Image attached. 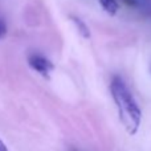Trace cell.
<instances>
[{"label":"cell","instance_id":"obj_1","mask_svg":"<svg viewBox=\"0 0 151 151\" xmlns=\"http://www.w3.org/2000/svg\"><path fill=\"white\" fill-rule=\"evenodd\" d=\"M110 93L117 106L118 117L125 126L126 131L131 135L137 134L142 122V110L129 86L119 76L113 77L110 82Z\"/></svg>","mask_w":151,"mask_h":151},{"label":"cell","instance_id":"obj_2","mask_svg":"<svg viewBox=\"0 0 151 151\" xmlns=\"http://www.w3.org/2000/svg\"><path fill=\"white\" fill-rule=\"evenodd\" d=\"M28 64L35 72H37L39 74H41L42 77L48 78L49 74L53 72L55 69V64L47 58L45 56L39 55V53H33L28 57Z\"/></svg>","mask_w":151,"mask_h":151},{"label":"cell","instance_id":"obj_3","mask_svg":"<svg viewBox=\"0 0 151 151\" xmlns=\"http://www.w3.org/2000/svg\"><path fill=\"white\" fill-rule=\"evenodd\" d=\"M99 4L104 8V11H106L111 16H114L118 12V8H119L117 0H99Z\"/></svg>","mask_w":151,"mask_h":151},{"label":"cell","instance_id":"obj_4","mask_svg":"<svg viewBox=\"0 0 151 151\" xmlns=\"http://www.w3.org/2000/svg\"><path fill=\"white\" fill-rule=\"evenodd\" d=\"M72 20H73V23L77 25V29L80 31V33L82 35V37H85V39H89V37H90V31H89L88 25H86V24L83 23L81 19L76 17V16H72Z\"/></svg>","mask_w":151,"mask_h":151},{"label":"cell","instance_id":"obj_5","mask_svg":"<svg viewBox=\"0 0 151 151\" xmlns=\"http://www.w3.org/2000/svg\"><path fill=\"white\" fill-rule=\"evenodd\" d=\"M5 35H7V25H5V23L0 19V40L4 39Z\"/></svg>","mask_w":151,"mask_h":151},{"label":"cell","instance_id":"obj_6","mask_svg":"<svg viewBox=\"0 0 151 151\" xmlns=\"http://www.w3.org/2000/svg\"><path fill=\"white\" fill-rule=\"evenodd\" d=\"M0 151H9L8 150V147L5 146V143L1 141V139H0Z\"/></svg>","mask_w":151,"mask_h":151}]
</instances>
